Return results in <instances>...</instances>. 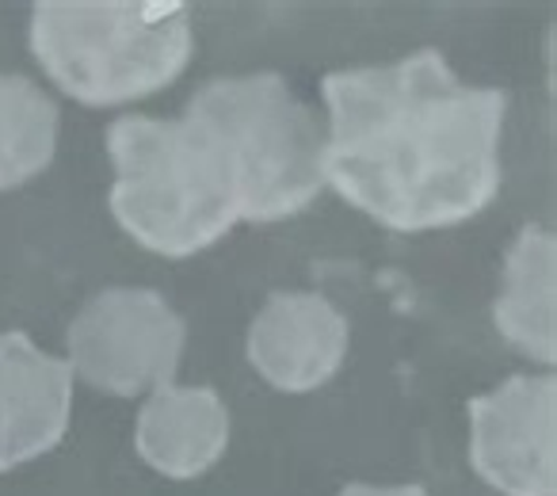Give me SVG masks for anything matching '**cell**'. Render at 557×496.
<instances>
[{"label":"cell","mask_w":557,"mask_h":496,"mask_svg":"<svg viewBox=\"0 0 557 496\" xmlns=\"http://www.w3.org/2000/svg\"><path fill=\"white\" fill-rule=\"evenodd\" d=\"M325 184L397 233L470 222L500 191L508 96L466 85L440 50L321 80Z\"/></svg>","instance_id":"1"},{"label":"cell","mask_w":557,"mask_h":496,"mask_svg":"<svg viewBox=\"0 0 557 496\" xmlns=\"http://www.w3.org/2000/svg\"><path fill=\"white\" fill-rule=\"evenodd\" d=\"M108 157L115 164L111 214L157 257L187 260L240 222L230 172L191 119H115Z\"/></svg>","instance_id":"2"},{"label":"cell","mask_w":557,"mask_h":496,"mask_svg":"<svg viewBox=\"0 0 557 496\" xmlns=\"http://www.w3.org/2000/svg\"><path fill=\"white\" fill-rule=\"evenodd\" d=\"M32 54L85 108H123L169 88L195 54L187 4L176 0H39Z\"/></svg>","instance_id":"3"},{"label":"cell","mask_w":557,"mask_h":496,"mask_svg":"<svg viewBox=\"0 0 557 496\" xmlns=\"http://www.w3.org/2000/svg\"><path fill=\"white\" fill-rule=\"evenodd\" d=\"M184 119L218 149L245 222H283L325 187V126L278 73L207 80Z\"/></svg>","instance_id":"4"},{"label":"cell","mask_w":557,"mask_h":496,"mask_svg":"<svg viewBox=\"0 0 557 496\" xmlns=\"http://www.w3.org/2000/svg\"><path fill=\"white\" fill-rule=\"evenodd\" d=\"M73 379L111 397H138L172 386L187 325L169 298L149 287H108L70 325Z\"/></svg>","instance_id":"5"},{"label":"cell","mask_w":557,"mask_h":496,"mask_svg":"<svg viewBox=\"0 0 557 496\" xmlns=\"http://www.w3.org/2000/svg\"><path fill=\"white\" fill-rule=\"evenodd\" d=\"M470 462L504 496H557L554 374H511L470 397Z\"/></svg>","instance_id":"6"},{"label":"cell","mask_w":557,"mask_h":496,"mask_svg":"<svg viewBox=\"0 0 557 496\" xmlns=\"http://www.w3.org/2000/svg\"><path fill=\"white\" fill-rule=\"evenodd\" d=\"M248 363L283 394L321 389L348 356V318L313 290H275L248 325Z\"/></svg>","instance_id":"7"},{"label":"cell","mask_w":557,"mask_h":496,"mask_svg":"<svg viewBox=\"0 0 557 496\" xmlns=\"http://www.w3.org/2000/svg\"><path fill=\"white\" fill-rule=\"evenodd\" d=\"M73 412L70 359L47 356L27 333H0V473L65 439Z\"/></svg>","instance_id":"8"},{"label":"cell","mask_w":557,"mask_h":496,"mask_svg":"<svg viewBox=\"0 0 557 496\" xmlns=\"http://www.w3.org/2000/svg\"><path fill=\"white\" fill-rule=\"evenodd\" d=\"M134 447L149 470L172 481L202 478L230 447V409L210 386H161L134 427Z\"/></svg>","instance_id":"9"},{"label":"cell","mask_w":557,"mask_h":496,"mask_svg":"<svg viewBox=\"0 0 557 496\" xmlns=\"http://www.w3.org/2000/svg\"><path fill=\"white\" fill-rule=\"evenodd\" d=\"M493 325L534 363L557 359V240L542 225H523L504 257Z\"/></svg>","instance_id":"10"},{"label":"cell","mask_w":557,"mask_h":496,"mask_svg":"<svg viewBox=\"0 0 557 496\" xmlns=\"http://www.w3.org/2000/svg\"><path fill=\"white\" fill-rule=\"evenodd\" d=\"M58 149V103L20 73H0V191L50 169Z\"/></svg>","instance_id":"11"},{"label":"cell","mask_w":557,"mask_h":496,"mask_svg":"<svg viewBox=\"0 0 557 496\" xmlns=\"http://www.w3.org/2000/svg\"><path fill=\"white\" fill-rule=\"evenodd\" d=\"M341 496H428V488L420 485H363V481H351L341 488Z\"/></svg>","instance_id":"12"}]
</instances>
